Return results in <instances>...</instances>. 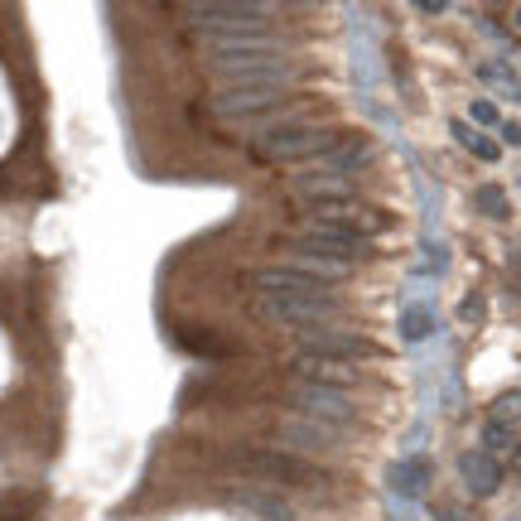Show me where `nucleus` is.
<instances>
[{
  "label": "nucleus",
  "instance_id": "f257e3e1",
  "mask_svg": "<svg viewBox=\"0 0 521 521\" xmlns=\"http://www.w3.org/2000/svg\"><path fill=\"white\" fill-rule=\"evenodd\" d=\"M208 73L222 78L227 87H285L290 54L280 39L227 44V49H208Z\"/></svg>",
  "mask_w": 521,
  "mask_h": 521
},
{
  "label": "nucleus",
  "instance_id": "f03ea898",
  "mask_svg": "<svg viewBox=\"0 0 521 521\" xmlns=\"http://www.w3.org/2000/svg\"><path fill=\"white\" fill-rule=\"evenodd\" d=\"M184 20H188V29H194L198 39H208V49L276 39V34H270V25H266V10H260V5H232V0H222V5H188Z\"/></svg>",
  "mask_w": 521,
  "mask_h": 521
},
{
  "label": "nucleus",
  "instance_id": "7ed1b4c3",
  "mask_svg": "<svg viewBox=\"0 0 521 521\" xmlns=\"http://www.w3.org/2000/svg\"><path fill=\"white\" fill-rule=\"evenodd\" d=\"M343 140H338V130H328V126H310V121H300V126H280V130H270V136H256V160H270V164H314V160H324L328 150H338Z\"/></svg>",
  "mask_w": 521,
  "mask_h": 521
},
{
  "label": "nucleus",
  "instance_id": "20e7f679",
  "mask_svg": "<svg viewBox=\"0 0 521 521\" xmlns=\"http://www.w3.org/2000/svg\"><path fill=\"white\" fill-rule=\"evenodd\" d=\"M290 406H294V416L318 420V425H334V430H348V425L358 420V406H352V396H348V391H334V386L294 382Z\"/></svg>",
  "mask_w": 521,
  "mask_h": 521
},
{
  "label": "nucleus",
  "instance_id": "39448f33",
  "mask_svg": "<svg viewBox=\"0 0 521 521\" xmlns=\"http://www.w3.org/2000/svg\"><path fill=\"white\" fill-rule=\"evenodd\" d=\"M285 106H294L285 97V87H222L212 97V112L222 121H266V116L285 112Z\"/></svg>",
  "mask_w": 521,
  "mask_h": 521
},
{
  "label": "nucleus",
  "instance_id": "423d86ee",
  "mask_svg": "<svg viewBox=\"0 0 521 521\" xmlns=\"http://www.w3.org/2000/svg\"><path fill=\"white\" fill-rule=\"evenodd\" d=\"M252 310L260 318H270V324H285V328H314V324H328L334 318V294H324V300H294V294H256Z\"/></svg>",
  "mask_w": 521,
  "mask_h": 521
},
{
  "label": "nucleus",
  "instance_id": "0eeeda50",
  "mask_svg": "<svg viewBox=\"0 0 521 521\" xmlns=\"http://www.w3.org/2000/svg\"><path fill=\"white\" fill-rule=\"evenodd\" d=\"M236 464L260 473V478H270V483H324V468L304 464V459L285 454V449H242Z\"/></svg>",
  "mask_w": 521,
  "mask_h": 521
},
{
  "label": "nucleus",
  "instance_id": "6e6552de",
  "mask_svg": "<svg viewBox=\"0 0 521 521\" xmlns=\"http://www.w3.org/2000/svg\"><path fill=\"white\" fill-rule=\"evenodd\" d=\"M382 222H386L382 212L358 203V198H328V203H310V227H338V232L367 236V232L382 227Z\"/></svg>",
  "mask_w": 521,
  "mask_h": 521
},
{
  "label": "nucleus",
  "instance_id": "1a4fd4ad",
  "mask_svg": "<svg viewBox=\"0 0 521 521\" xmlns=\"http://www.w3.org/2000/svg\"><path fill=\"white\" fill-rule=\"evenodd\" d=\"M294 252H310V256H324V260H338V266H352V260H367L372 256V236H358V232H338V227H310L300 236Z\"/></svg>",
  "mask_w": 521,
  "mask_h": 521
},
{
  "label": "nucleus",
  "instance_id": "9d476101",
  "mask_svg": "<svg viewBox=\"0 0 521 521\" xmlns=\"http://www.w3.org/2000/svg\"><path fill=\"white\" fill-rule=\"evenodd\" d=\"M304 343V352H324V358H343V362H367L376 358V348L358 334H348V328H334V324H314V328H300L294 334Z\"/></svg>",
  "mask_w": 521,
  "mask_h": 521
},
{
  "label": "nucleus",
  "instance_id": "9b49d317",
  "mask_svg": "<svg viewBox=\"0 0 521 521\" xmlns=\"http://www.w3.org/2000/svg\"><path fill=\"white\" fill-rule=\"evenodd\" d=\"M290 372L300 376V382H310V386H334V391H348L352 382H358L352 362H343V358H324V352H304V348L290 358Z\"/></svg>",
  "mask_w": 521,
  "mask_h": 521
},
{
  "label": "nucleus",
  "instance_id": "f8f14e48",
  "mask_svg": "<svg viewBox=\"0 0 521 521\" xmlns=\"http://www.w3.org/2000/svg\"><path fill=\"white\" fill-rule=\"evenodd\" d=\"M252 285L260 294H294V300H324L328 294L324 280L304 276V270H294V266H260L252 276Z\"/></svg>",
  "mask_w": 521,
  "mask_h": 521
},
{
  "label": "nucleus",
  "instance_id": "ddd939ff",
  "mask_svg": "<svg viewBox=\"0 0 521 521\" xmlns=\"http://www.w3.org/2000/svg\"><path fill=\"white\" fill-rule=\"evenodd\" d=\"M276 440L285 449H304V454H328V449H338V430L334 425H318V420H304V416H285L276 425Z\"/></svg>",
  "mask_w": 521,
  "mask_h": 521
},
{
  "label": "nucleus",
  "instance_id": "4468645a",
  "mask_svg": "<svg viewBox=\"0 0 521 521\" xmlns=\"http://www.w3.org/2000/svg\"><path fill=\"white\" fill-rule=\"evenodd\" d=\"M459 468H464V483L473 497H492L497 483H502V468H497V459L488 454V449H473V454L459 459Z\"/></svg>",
  "mask_w": 521,
  "mask_h": 521
},
{
  "label": "nucleus",
  "instance_id": "2eb2a0df",
  "mask_svg": "<svg viewBox=\"0 0 521 521\" xmlns=\"http://www.w3.org/2000/svg\"><path fill=\"white\" fill-rule=\"evenodd\" d=\"M236 502L252 507V512H256V517H266V521H294L290 507L280 502L276 492H266V488H260V492H256V488H236Z\"/></svg>",
  "mask_w": 521,
  "mask_h": 521
},
{
  "label": "nucleus",
  "instance_id": "dca6fc26",
  "mask_svg": "<svg viewBox=\"0 0 521 521\" xmlns=\"http://www.w3.org/2000/svg\"><path fill=\"white\" fill-rule=\"evenodd\" d=\"M391 483H396V492H420L425 483H430V464H425V459H410V464H396L391 468Z\"/></svg>",
  "mask_w": 521,
  "mask_h": 521
},
{
  "label": "nucleus",
  "instance_id": "f3484780",
  "mask_svg": "<svg viewBox=\"0 0 521 521\" xmlns=\"http://www.w3.org/2000/svg\"><path fill=\"white\" fill-rule=\"evenodd\" d=\"M454 136L464 140V150H473V155H478V160H497V155H502V150H497L488 136H478V130H468L464 121H454Z\"/></svg>",
  "mask_w": 521,
  "mask_h": 521
},
{
  "label": "nucleus",
  "instance_id": "a211bd4d",
  "mask_svg": "<svg viewBox=\"0 0 521 521\" xmlns=\"http://www.w3.org/2000/svg\"><path fill=\"white\" fill-rule=\"evenodd\" d=\"M473 203L488 212V218H507V212H512V208H507V194H502V188H492V184H483L478 194H473Z\"/></svg>",
  "mask_w": 521,
  "mask_h": 521
},
{
  "label": "nucleus",
  "instance_id": "6ab92c4d",
  "mask_svg": "<svg viewBox=\"0 0 521 521\" xmlns=\"http://www.w3.org/2000/svg\"><path fill=\"white\" fill-rule=\"evenodd\" d=\"M517 416H521V391H507V396L492 406V420L507 425V420H517Z\"/></svg>",
  "mask_w": 521,
  "mask_h": 521
},
{
  "label": "nucleus",
  "instance_id": "aec40b11",
  "mask_svg": "<svg viewBox=\"0 0 521 521\" xmlns=\"http://www.w3.org/2000/svg\"><path fill=\"white\" fill-rule=\"evenodd\" d=\"M483 444H488V454H492V449H507V444H512V430H507V425H497V420H488Z\"/></svg>",
  "mask_w": 521,
  "mask_h": 521
},
{
  "label": "nucleus",
  "instance_id": "412c9836",
  "mask_svg": "<svg viewBox=\"0 0 521 521\" xmlns=\"http://www.w3.org/2000/svg\"><path fill=\"white\" fill-rule=\"evenodd\" d=\"M425 328H430V314H406V338H425Z\"/></svg>",
  "mask_w": 521,
  "mask_h": 521
},
{
  "label": "nucleus",
  "instance_id": "4be33fe9",
  "mask_svg": "<svg viewBox=\"0 0 521 521\" xmlns=\"http://www.w3.org/2000/svg\"><path fill=\"white\" fill-rule=\"evenodd\" d=\"M473 121H478V126H497V106L492 102H473Z\"/></svg>",
  "mask_w": 521,
  "mask_h": 521
},
{
  "label": "nucleus",
  "instance_id": "5701e85b",
  "mask_svg": "<svg viewBox=\"0 0 521 521\" xmlns=\"http://www.w3.org/2000/svg\"><path fill=\"white\" fill-rule=\"evenodd\" d=\"M517 25H521V10H517Z\"/></svg>",
  "mask_w": 521,
  "mask_h": 521
},
{
  "label": "nucleus",
  "instance_id": "b1692460",
  "mask_svg": "<svg viewBox=\"0 0 521 521\" xmlns=\"http://www.w3.org/2000/svg\"><path fill=\"white\" fill-rule=\"evenodd\" d=\"M517 464H521V449H517Z\"/></svg>",
  "mask_w": 521,
  "mask_h": 521
}]
</instances>
